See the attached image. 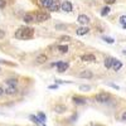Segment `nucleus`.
<instances>
[{"label":"nucleus","mask_w":126,"mask_h":126,"mask_svg":"<svg viewBox=\"0 0 126 126\" xmlns=\"http://www.w3.org/2000/svg\"><path fill=\"white\" fill-rule=\"evenodd\" d=\"M29 119L32 120V121H33L34 124H37V125H40L42 122L39 121V119H38V116H34V115H30V116H29Z\"/></svg>","instance_id":"nucleus-20"},{"label":"nucleus","mask_w":126,"mask_h":126,"mask_svg":"<svg viewBox=\"0 0 126 126\" xmlns=\"http://www.w3.org/2000/svg\"><path fill=\"white\" fill-rule=\"evenodd\" d=\"M103 40H105V42H107L109 44H112L113 42H115V40H113L112 38H110V37H103Z\"/></svg>","instance_id":"nucleus-26"},{"label":"nucleus","mask_w":126,"mask_h":126,"mask_svg":"<svg viewBox=\"0 0 126 126\" xmlns=\"http://www.w3.org/2000/svg\"><path fill=\"white\" fill-rule=\"evenodd\" d=\"M59 40L61 42H69V40H72V38L69 35H61L59 37Z\"/></svg>","instance_id":"nucleus-22"},{"label":"nucleus","mask_w":126,"mask_h":126,"mask_svg":"<svg viewBox=\"0 0 126 126\" xmlns=\"http://www.w3.org/2000/svg\"><path fill=\"white\" fill-rule=\"evenodd\" d=\"M53 110H54L56 113H64L66 110H67V107H66V105H61V103H58V105H56V106L53 107Z\"/></svg>","instance_id":"nucleus-12"},{"label":"nucleus","mask_w":126,"mask_h":126,"mask_svg":"<svg viewBox=\"0 0 126 126\" xmlns=\"http://www.w3.org/2000/svg\"><path fill=\"white\" fill-rule=\"evenodd\" d=\"M13 126H18V125H13Z\"/></svg>","instance_id":"nucleus-33"},{"label":"nucleus","mask_w":126,"mask_h":126,"mask_svg":"<svg viewBox=\"0 0 126 126\" xmlns=\"http://www.w3.org/2000/svg\"><path fill=\"white\" fill-rule=\"evenodd\" d=\"M14 37L16 39H20V40H28V39H32L34 37V29L30 28V27H20L15 30L14 33Z\"/></svg>","instance_id":"nucleus-1"},{"label":"nucleus","mask_w":126,"mask_h":126,"mask_svg":"<svg viewBox=\"0 0 126 126\" xmlns=\"http://www.w3.org/2000/svg\"><path fill=\"white\" fill-rule=\"evenodd\" d=\"M68 68H69V63H68V62H64V61L57 62V72H58V73L66 72Z\"/></svg>","instance_id":"nucleus-5"},{"label":"nucleus","mask_w":126,"mask_h":126,"mask_svg":"<svg viewBox=\"0 0 126 126\" xmlns=\"http://www.w3.org/2000/svg\"><path fill=\"white\" fill-rule=\"evenodd\" d=\"M72 101L75 102L76 105H85V103H86V100H85V98L78 97V96H75V97L72 98Z\"/></svg>","instance_id":"nucleus-18"},{"label":"nucleus","mask_w":126,"mask_h":126,"mask_svg":"<svg viewBox=\"0 0 126 126\" xmlns=\"http://www.w3.org/2000/svg\"><path fill=\"white\" fill-rule=\"evenodd\" d=\"M121 67H122V63H121L119 59L113 58V62H112V69H113V71H119Z\"/></svg>","instance_id":"nucleus-15"},{"label":"nucleus","mask_w":126,"mask_h":126,"mask_svg":"<svg viewBox=\"0 0 126 126\" xmlns=\"http://www.w3.org/2000/svg\"><path fill=\"white\" fill-rule=\"evenodd\" d=\"M52 3H53V0H39V4L43 8H46V9H49Z\"/></svg>","instance_id":"nucleus-16"},{"label":"nucleus","mask_w":126,"mask_h":126,"mask_svg":"<svg viewBox=\"0 0 126 126\" xmlns=\"http://www.w3.org/2000/svg\"><path fill=\"white\" fill-rule=\"evenodd\" d=\"M121 119H122V121H126V111L121 115Z\"/></svg>","instance_id":"nucleus-32"},{"label":"nucleus","mask_w":126,"mask_h":126,"mask_svg":"<svg viewBox=\"0 0 126 126\" xmlns=\"http://www.w3.org/2000/svg\"><path fill=\"white\" fill-rule=\"evenodd\" d=\"M81 61H83V62H96V57L92 53H87V54L81 56Z\"/></svg>","instance_id":"nucleus-10"},{"label":"nucleus","mask_w":126,"mask_h":126,"mask_svg":"<svg viewBox=\"0 0 126 126\" xmlns=\"http://www.w3.org/2000/svg\"><path fill=\"white\" fill-rule=\"evenodd\" d=\"M5 5H6V1H5V0H0V9L5 8Z\"/></svg>","instance_id":"nucleus-29"},{"label":"nucleus","mask_w":126,"mask_h":126,"mask_svg":"<svg viewBox=\"0 0 126 126\" xmlns=\"http://www.w3.org/2000/svg\"><path fill=\"white\" fill-rule=\"evenodd\" d=\"M58 50H59V53H62V54H64V53H67L68 52V46H59L58 47Z\"/></svg>","instance_id":"nucleus-19"},{"label":"nucleus","mask_w":126,"mask_h":126,"mask_svg":"<svg viewBox=\"0 0 126 126\" xmlns=\"http://www.w3.org/2000/svg\"><path fill=\"white\" fill-rule=\"evenodd\" d=\"M5 30H3V29H0V39H4L5 38Z\"/></svg>","instance_id":"nucleus-27"},{"label":"nucleus","mask_w":126,"mask_h":126,"mask_svg":"<svg viewBox=\"0 0 126 126\" xmlns=\"http://www.w3.org/2000/svg\"><path fill=\"white\" fill-rule=\"evenodd\" d=\"M48 10L52 12V13L59 12V10H61V1H59V0H53V3H52V5L49 6Z\"/></svg>","instance_id":"nucleus-8"},{"label":"nucleus","mask_w":126,"mask_h":126,"mask_svg":"<svg viewBox=\"0 0 126 126\" xmlns=\"http://www.w3.org/2000/svg\"><path fill=\"white\" fill-rule=\"evenodd\" d=\"M78 77H79V78H86V79H90V78H92V77H93V73H92V71L85 69V71H82V72H79V73H78Z\"/></svg>","instance_id":"nucleus-9"},{"label":"nucleus","mask_w":126,"mask_h":126,"mask_svg":"<svg viewBox=\"0 0 126 126\" xmlns=\"http://www.w3.org/2000/svg\"><path fill=\"white\" fill-rule=\"evenodd\" d=\"M112 62H113L112 57H106V58H105V67H106L107 69L112 68Z\"/></svg>","instance_id":"nucleus-17"},{"label":"nucleus","mask_w":126,"mask_h":126,"mask_svg":"<svg viewBox=\"0 0 126 126\" xmlns=\"http://www.w3.org/2000/svg\"><path fill=\"white\" fill-rule=\"evenodd\" d=\"M103 1L110 5V4H115V3H116V0H103Z\"/></svg>","instance_id":"nucleus-30"},{"label":"nucleus","mask_w":126,"mask_h":126,"mask_svg":"<svg viewBox=\"0 0 126 126\" xmlns=\"http://www.w3.org/2000/svg\"><path fill=\"white\" fill-rule=\"evenodd\" d=\"M23 22L25 24H32L35 22V13H32V12H28L23 15Z\"/></svg>","instance_id":"nucleus-4"},{"label":"nucleus","mask_w":126,"mask_h":126,"mask_svg":"<svg viewBox=\"0 0 126 126\" xmlns=\"http://www.w3.org/2000/svg\"><path fill=\"white\" fill-rule=\"evenodd\" d=\"M110 98H111V94L107 92H100L94 96V100L100 103H106L107 101H110Z\"/></svg>","instance_id":"nucleus-3"},{"label":"nucleus","mask_w":126,"mask_h":126,"mask_svg":"<svg viewBox=\"0 0 126 126\" xmlns=\"http://www.w3.org/2000/svg\"><path fill=\"white\" fill-rule=\"evenodd\" d=\"M82 91H88V90H91V86H85V85H83V86H81L79 87Z\"/></svg>","instance_id":"nucleus-28"},{"label":"nucleus","mask_w":126,"mask_h":126,"mask_svg":"<svg viewBox=\"0 0 126 126\" xmlns=\"http://www.w3.org/2000/svg\"><path fill=\"white\" fill-rule=\"evenodd\" d=\"M3 94H5V92H4V88H3L1 86H0V97H1Z\"/></svg>","instance_id":"nucleus-31"},{"label":"nucleus","mask_w":126,"mask_h":126,"mask_svg":"<svg viewBox=\"0 0 126 126\" xmlns=\"http://www.w3.org/2000/svg\"><path fill=\"white\" fill-rule=\"evenodd\" d=\"M49 13L44 12V10H39V12L35 13V22L38 23H44L47 20H49Z\"/></svg>","instance_id":"nucleus-2"},{"label":"nucleus","mask_w":126,"mask_h":126,"mask_svg":"<svg viewBox=\"0 0 126 126\" xmlns=\"http://www.w3.org/2000/svg\"><path fill=\"white\" fill-rule=\"evenodd\" d=\"M120 23H121L122 28H125V29H126V15H122V16L120 18Z\"/></svg>","instance_id":"nucleus-24"},{"label":"nucleus","mask_w":126,"mask_h":126,"mask_svg":"<svg viewBox=\"0 0 126 126\" xmlns=\"http://www.w3.org/2000/svg\"><path fill=\"white\" fill-rule=\"evenodd\" d=\"M77 22H78L81 25H86V24L90 23V18H88L87 15H85V14H81V15H78V18H77Z\"/></svg>","instance_id":"nucleus-11"},{"label":"nucleus","mask_w":126,"mask_h":126,"mask_svg":"<svg viewBox=\"0 0 126 126\" xmlns=\"http://www.w3.org/2000/svg\"><path fill=\"white\" fill-rule=\"evenodd\" d=\"M47 61H48V57H47V54H39V56L35 58L37 64H43V63H46Z\"/></svg>","instance_id":"nucleus-14"},{"label":"nucleus","mask_w":126,"mask_h":126,"mask_svg":"<svg viewBox=\"0 0 126 126\" xmlns=\"http://www.w3.org/2000/svg\"><path fill=\"white\" fill-rule=\"evenodd\" d=\"M5 82H6V85H13V86L16 85V79L15 78H8Z\"/></svg>","instance_id":"nucleus-23"},{"label":"nucleus","mask_w":126,"mask_h":126,"mask_svg":"<svg viewBox=\"0 0 126 126\" xmlns=\"http://www.w3.org/2000/svg\"><path fill=\"white\" fill-rule=\"evenodd\" d=\"M4 92L5 94H9V96H14V94L18 93V88L16 86H13V85H6V88H4Z\"/></svg>","instance_id":"nucleus-7"},{"label":"nucleus","mask_w":126,"mask_h":126,"mask_svg":"<svg viewBox=\"0 0 126 126\" xmlns=\"http://www.w3.org/2000/svg\"><path fill=\"white\" fill-rule=\"evenodd\" d=\"M110 10H111V9H110L109 6H105V8H102V10H101V15H102V16L107 15V14L110 13Z\"/></svg>","instance_id":"nucleus-21"},{"label":"nucleus","mask_w":126,"mask_h":126,"mask_svg":"<svg viewBox=\"0 0 126 126\" xmlns=\"http://www.w3.org/2000/svg\"><path fill=\"white\" fill-rule=\"evenodd\" d=\"M38 119H39L40 122H44V121H46V115H44L43 112H39V113H38Z\"/></svg>","instance_id":"nucleus-25"},{"label":"nucleus","mask_w":126,"mask_h":126,"mask_svg":"<svg viewBox=\"0 0 126 126\" xmlns=\"http://www.w3.org/2000/svg\"><path fill=\"white\" fill-rule=\"evenodd\" d=\"M90 32V28L88 27H85V25H82V27H79L77 30H76V34L77 35H85V34H87Z\"/></svg>","instance_id":"nucleus-13"},{"label":"nucleus","mask_w":126,"mask_h":126,"mask_svg":"<svg viewBox=\"0 0 126 126\" xmlns=\"http://www.w3.org/2000/svg\"><path fill=\"white\" fill-rule=\"evenodd\" d=\"M61 9L63 10V12H66V13H71L72 10H73V5H72L71 1H68V0H64V1L61 3Z\"/></svg>","instance_id":"nucleus-6"}]
</instances>
